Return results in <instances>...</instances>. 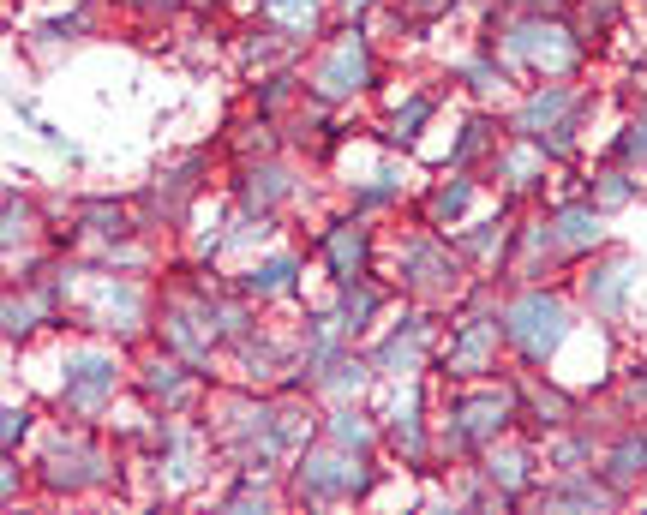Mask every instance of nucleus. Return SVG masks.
<instances>
[{
    "mask_svg": "<svg viewBox=\"0 0 647 515\" xmlns=\"http://www.w3.org/2000/svg\"><path fill=\"white\" fill-rule=\"evenodd\" d=\"M270 6V18H282L288 30H306L312 18H318V0H264Z\"/></svg>",
    "mask_w": 647,
    "mask_h": 515,
    "instance_id": "4468645a",
    "label": "nucleus"
},
{
    "mask_svg": "<svg viewBox=\"0 0 647 515\" xmlns=\"http://www.w3.org/2000/svg\"><path fill=\"white\" fill-rule=\"evenodd\" d=\"M288 282H294V258H264V264L246 276V288H252V294H282Z\"/></svg>",
    "mask_w": 647,
    "mask_h": 515,
    "instance_id": "f8f14e48",
    "label": "nucleus"
},
{
    "mask_svg": "<svg viewBox=\"0 0 647 515\" xmlns=\"http://www.w3.org/2000/svg\"><path fill=\"white\" fill-rule=\"evenodd\" d=\"M468 198H474V186H468V180H456V186H444V192L432 198V216H438V222H450V216H462V210H468Z\"/></svg>",
    "mask_w": 647,
    "mask_h": 515,
    "instance_id": "2eb2a0df",
    "label": "nucleus"
},
{
    "mask_svg": "<svg viewBox=\"0 0 647 515\" xmlns=\"http://www.w3.org/2000/svg\"><path fill=\"white\" fill-rule=\"evenodd\" d=\"M492 348H498V330L492 324H462V336L450 348V372H486Z\"/></svg>",
    "mask_w": 647,
    "mask_h": 515,
    "instance_id": "0eeeda50",
    "label": "nucleus"
},
{
    "mask_svg": "<svg viewBox=\"0 0 647 515\" xmlns=\"http://www.w3.org/2000/svg\"><path fill=\"white\" fill-rule=\"evenodd\" d=\"M114 384H120V366L108 354H78L66 366V402L72 408H102L114 396Z\"/></svg>",
    "mask_w": 647,
    "mask_h": 515,
    "instance_id": "20e7f679",
    "label": "nucleus"
},
{
    "mask_svg": "<svg viewBox=\"0 0 647 515\" xmlns=\"http://www.w3.org/2000/svg\"><path fill=\"white\" fill-rule=\"evenodd\" d=\"M360 252H366L360 228H336V240H330V258H336V270H342V276H354V270H360Z\"/></svg>",
    "mask_w": 647,
    "mask_h": 515,
    "instance_id": "ddd939ff",
    "label": "nucleus"
},
{
    "mask_svg": "<svg viewBox=\"0 0 647 515\" xmlns=\"http://www.w3.org/2000/svg\"><path fill=\"white\" fill-rule=\"evenodd\" d=\"M504 420H510V396H504V390L468 396V402L456 408V432H462V438H492Z\"/></svg>",
    "mask_w": 647,
    "mask_h": 515,
    "instance_id": "423d86ee",
    "label": "nucleus"
},
{
    "mask_svg": "<svg viewBox=\"0 0 647 515\" xmlns=\"http://www.w3.org/2000/svg\"><path fill=\"white\" fill-rule=\"evenodd\" d=\"M366 312H372V294H366V288H354V294L342 300V318H348V330H360V318H366Z\"/></svg>",
    "mask_w": 647,
    "mask_h": 515,
    "instance_id": "6ab92c4d",
    "label": "nucleus"
},
{
    "mask_svg": "<svg viewBox=\"0 0 647 515\" xmlns=\"http://www.w3.org/2000/svg\"><path fill=\"white\" fill-rule=\"evenodd\" d=\"M48 480L54 486H90V480H102V456H90V450L48 456Z\"/></svg>",
    "mask_w": 647,
    "mask_h": 515,
    "instance_id": "6e6552de",
    "label": "nucleus"
},
{
    "mask_svg": "<svg viewBox=\"0 0 647 515\" xmlns=\"http://www.w3.org/2000/svg\"><path fill=\"white\" fill-rule=\"evenodd\" d=\"M336 444H372V426H360V414H336Z\"/></svg>",
    "mask_w": 647,
    "mask_h": 515,
    "instance_id": "a211bd4d",
    "label": "nucleus"
},
{
    "mask_svg": "<svg viewBox=\"0 0 647 515\" xmlns=\"http://www.w3.org/2000/svg\"><path fill=\"white\" fill-rule=\"evenodd\" d=\"M594 240H600V216L594 210H564L558 216V246L576 252V246H594Z\"/></svg>",
    "mask_w": 647,
    "mask_h": 515,
    "instance_id": "9d476101",
    "label": "nucleus"
},
{
    "mask_svg": "<svg viewBox=\"0 0 647 515\" xmlns=\"http://www.w3.org/2000/svg\"><path fill=\"white\" fill-rule=\"evenodd\" d=\"M570 102H576L570 90H546V96H534V102L522 108V120H516V126H522V132H540V126H552V120H558Z\"/></svg>",
    "mask_w": 647,
    "mask_h": 515,
    "instance_id": "1a4fd4ad",
    "label": "nucleus"
},
{
    "mask_svg": "<svg viewBox=\"0 0 647 515\" xmlns=\"http://www.w3.org/2000/svg\"><path fill=\"white\" fill-rule=\"evenodd\" d=\"M510 54H522V60H534V66L564 72V66L576 60V42H570L558 24H522V30L510 36Z\"/></svg>",
    "mask_w": 647,
    "mask_h": 515,
    "instance_id": "39448f33",
    "label": "nucleus"
},
{
    "mask_svg": "<svg viewBox=\"0 0 647 515\" xmlns=\"http://www.w3.org/2000/svg\"><path fill=\"white\" fill-rule=\"evenodd\" d=\"M342 6H348V12H360V6H366V0H342Z\"/></svg>",
    "mask_w": 647,
    "mask_h": 515,
    "instance_id": "b1692460",
    "label": "nucleus"
},
{
    "mask_svg": "<svg viewBox=\"0 0 647 515\" xmlns=\"http://www.w3.org/2000/svg\"><path fill=\"white\" fill-rule=\"evenodd\" d=\"M300 492L306 498H354V492H366V468L348 456H312V462H300Z\"/></svg>",
    "mask_w": 647,
    "mask_h": 515,
    "instance_id": "7ed1b4c3",
    "label": "nucleus"
},
{
    "mask_svg": "<svg viewBox=\"0 0 647 515\" xmlns=\"http://www.w3.org/2000/svg\"><path fill=\"white\" fill-rule=\"evenodd\" d=\"M564 336H570V312H564V300H552V294H522V300L510 306V342H516L522 354L546 360Z\"/></svg>",
    "mask_w": 647,
    "mask_h": 515,
    "instance_id": "f257e3e1",
    "label": "nucleus"
},
{
    "mask_svg": "<svg viewBox=\"0 0 647 515\" xmlns=\"http://www.w3.org/2000/svg\"><path fill=\"white\" fill-rule=\"evenodd\" d=\"M366 78H372V60H366V42L360 36H342L324 60H318V90L324 96H354V90H366Z\"/></svg>",
    "mask_w": 647,
    "mask_h": 515,
    "instance_id": "f03ea898",
    "label": "nucleus"
},
{
    "mask_svg": "<svg viewBox=\"0 0 647 515\" xmlns=\"http://www.w3.org/2000/svg\"><path fill=\"white\" fill-rule=\"evenodd\" d=\"M246 192H252V204H270V198H282V192H288V174H282V168H258Z\"/></svg>",
    "mask_w": 647,
    "mask_h": 515,
    "instance_id": "dca6fc26",
    "label": "nucleus"
},
{
    "mask_svg": "<svg viewBox=\"0 0 647 515\" xmlns=\"http://www.w3.org/2000/svg\"><path fill=\"white\" fill-rule=\"evenodd\" d=\"M420 120H426V102L414 96V102H408V108L396 114V138H414V126H420Z\"/></svg>",
    "mask_w": 647,
    "mask_h": 515,
    "instance_id": "aec40b11",
    "label": "nucleus"
},
{
    "mask_svg": "<svg viewBox=\"0 0 647 515\" xmlns=\"http://www.w3.org/2000/svg\"><path fill=\"white\" fill-rule=\"evenodd\" d=\"M624 288H630V264H606L600 276H588V294H594L600 312H612V306L624 300Z\"/></svg>",
    "mask_w": 647,
    "mask_h": 515,
    "instance_id": "9b49d317",
    "label": "nucleus"
},
{
    "mask_svg": "<svg viewBox=\"0 0 647 515\" xmlns=\"http://www.w3.org/2000/svg\"><path fill=\"white\" fill-rule=\"evenodd\" d=\"M636 462H647V450H636V444H630V450L618 456V480H630V474H636Z\"/></svg>",
    "mask_w": 647,
    "mask_h": 515,
    "instance_id": "4be33fe9",
    "label": "nucleus"
},
{
    "mask_svg": "<svg viewBox=\"0 0 647 515\" xmlns=\"http://www.w3.org/2000/svg\"><path fill=\"white\" fill-rule=\"evenodd\" d=\"M624 150H630V156H647V120H636V126H630V138H624Z\"/></svg>",
    "mask_w": 647,
    "mask_h": 515,
    "instance_id": "412c9836",
    "label": "nucleus"
},
{
    "mask_svg": "<svg viewBox=\"0 0 647 515\" xmlns=\"http://www.w3.org/2000/svg\"><path fill=\"white\" fill-rule=\"evenodd\" d=\"M24 420H30V414H24V408H6V444H12V438H18V432H24Z\"/></svg>",
    "mask_w": 647,
    "mask_h": 515,
    "instance_id": "5701e85b",
    "label": "nucleus"
},
{
    "mask_svg": "<svg viewBox=\"0 0 647 515\" xmlns=\"http://www.w3.org/2000/svg\"><path fill=\"white\" fill-rule=\"evenodd\" d=\"M144 384H150V390H156V396H174V390H180V366H174V360H156V366H150V378H144Z\"/></svg>",
    "mask_w": 647,
    "mask_h": 515,
    "instance_id": "f3484780",
    "label": "nucleus"
}]
</instances>
